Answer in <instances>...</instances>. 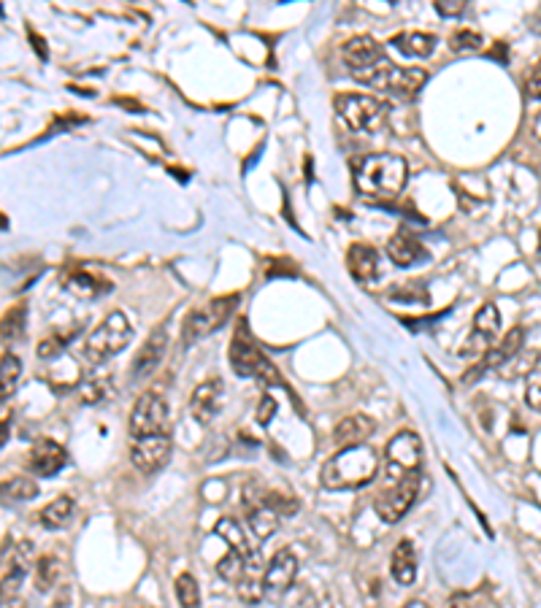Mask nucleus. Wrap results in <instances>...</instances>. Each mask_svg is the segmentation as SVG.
I'll list each match as a JSON object with an SVG mask.
<instances>
[{"label":"nucleus","instance_id":"1","mask_svg":"<svg viewBox=\"0 0 541 608\" xmlns=\"http://www.w3.org/2000/svg\"><path fill=\"white\" fill-rule=\"evenodd\" d=\"M341 60L354 81L390 92L401 100L417 97V92L428 81V73L422 68H398L374 36L349 38L341 49Z\"/></svg>","mask_w":541,"mask_h":608},{"label":"nucleus","instance_id":"2","mask_svg":"<svg viewBox=\"0 0 541 608\" xmlns=\"http://www.w3.org/2000/svg\"><path fill=\"white\" fill-rule=\"evenodd\" d=\"M409 181V165L401 154H366L354 160V187L366 197L390 200L404 192Z\"/></svg>","mask_w":541,"mask_h":608},{"label":"nucleus","instance_id":"3","mask_svg":"<svg viewBox=\"0 0 541 608\" xmlns=\"http://www.w3.org/2000/svg\"><path fill=\"white\" fill-rule=\"evenodd\" d=\"M379 471V457L371 446H346L341 452H336L325 465H322V487L333 489V492H344V489H357L371 484V479Z\"/></svg>","mask_w":541,"mask_h":608},{"label":"nucleus","instance_id":"4","mask_svg":"<svg viewBox=\"0 0 541 608\" xmlns=\"http://www.w3.org/2000/svg\"><path fill=\"white\" fill-rule=\"evenodd\" d=\"M333 106L341 125L349 128L352 133H379L387 125V114H390L385 100L363 92H341L336 95Z\"/></svg>","mask_w":541,"mask_h":608},{"label":"nucleus","instance_id":"5","mask_svg":"<svg viewBox=\"0 0 541 608\" xmlns=\"http://www.w3.org/2000/svg\"><path fill=\"white\" fill-rule=\"evenodd\" d=\"M130 341H133V328H130L128 317L122 312H112L93 333L87 336L84 354L93 365H101V362L112 360L114 354H120Z\"/></svg>","mask_w":541,"mask_h":608},{"label":"nucleus","instance_id":"6","mask_svg":"<svg viewBox=\"0 0 541 608\" xmlns=\"http://www.w3.org/2000/svg\"><path fill=\"white\" fill-rule=\"evenodd\" d=\"M238 300L241 297L233 292V295H220V297L204 303V306H196L182 325V344L190 346V344L201 341L204 336H212L214 330H220L236 312Z\"/></svg>","mask_w":541,"mask_h":608},{"label":"nucleus","instance_id":"7","mask_svg":"<svg viewBox=\"0 0 541 608\" xmlns=\"http://www.w3.org/2000/svg\"><path fill=\"white\" fill-rule=\"evenodd\" d=\"M230 365H233V371H236L238 376H244V379L279 381L277 368L262 357V352L257 349V344L246 336L244 322L238 325V330H236V336H233V344H230Z\"/></svg>","mask_w":541,"mask_h":608},{"label":"nucleus","instance_id":"8","mask_svg":"<svg viewBox=\"0 0 541 608\" xmlns=\"http://www.w3.org/2000/svg\"><path fill=\"white\" fill-rule=\"evenodd\" d=\"M385 462H387V476L393 481H401L406 476H414L422 465V441L412 430H401L387 441L385 449Z\"/></svg>","mask_w":541,"mask_h":608},{"label":"nucleus","instance_id":"9","mask_svg":"<svg viewBox=\"0 0 541 608\" xmlns=\"http://www.w3.org/2000/svg\"><path fill=\"white\" fill-rule=\"evenodd\" d=\"M165 422H168L165 397L157 395V392H144L130 412V436L146 438V436H154V433H165Z\"/></svg>","mask_w":541,"mask_h":608},{"label":"nucleus","instance_id":"10","mask_svg":"<svg viewBox=\"0 0 541 608\" xmlns=\"http://www.w3.org/2000/svg\"><path fill=\"white\" fill-rule=\"evenodd\" d=\"M420 473H414V476H406V479H401V481H395L379 500H377V514H379V520L382 522H387V525H395V522H401L406 514H409V509L414 505V500H417V495H420Z\"/></svg>","mask_w":541,"mask_h":608},{"label":"nucleus","instance_id":"11","mask_svg":"<svg viewBox=\"0 0 541 608\" xmlns=\"http://www.w3.org/2000/svg\"><path fill=\"white\" fill-rule=\"evenodd\" d=\"M171 449H173V444H171L168 430H165V433L146 436V438H133V441H130V462H133L141 473L152 476V473H157L160 468L168 465Z\"/></svg>","mask_w":541,"mask_h":608},{"label":"nucleus","instance_id":"12","mask_svg":"<svg viewBox=\"0 0 541 608\" xmlns=\"http://www.w3.org/2000/svg\"><path fill=\"white\" fill-rule=\"evenodd\" d=\"M501 330V314L495 309V303H485V306L474 314V333L471 338L463 344L461 349V357H477V354H485L490 349V344L495 341Z\"/></svg>","mask_w":541,"mask_h":608},{"label":"nucleus","instance_id":"13","mask_svg":"<svg viewBox=\"0 0 541 608\" xmlns=\"http://www.w3.org/2000/svg\"><path fill=\"white\" fill-rule=\"evenodd\" d=\"M522 341H525V330H522V328L509 330V333L498 341V346H490V349L485 352V357L471 368V373L463 376V381H477V379L485 376L487 371H495V368L506 365V362L522 349Z\"/></svg>","mask_w":541,"mask_h":608},{"label":"nucleus","instance_id":"14","mask_svg":"<svg viewBox=\"0 0 541 608\" xmlns=\"http://www.w3.org/2000/svg\"><path fill=\"white\" fill-rule=\"evenodd\" d=\"M298 576V557L293 554V549H279L274 557H270V562L265 565V573H262V581H265V592L270 595H282L293 587Z\"/></svg>","mask_w":541,"mask_h":608},{"label":"nucleus","instance_id":"15","mask_svg":"<svg viewBox=\"0 0 541 608\" xmlns=\"http://www.w3.org/2000/svg\"><path fill=\"white\" fill-rule=\"evenodd\" d=\"M222 389H225L222 387V379H209V381H204V384L196 387V392L190 397V414L196 417V422L209 425L220 414V409H222V395H225Z\"/></svg>","mask_w":541,"mask_h":608},{"label":"nucleus","instance_id":"16","mask_svg":"<svg viewBox=\"0 0 541 608\" xmlns=\"http://www.w3.org/2000/svg\"><path fill=\"white\" fill-rule=\"evenodd\" d=\"M65 462H68V452L57 441H49V438H41L28 454V468L38 479H49V476L60 473L65 468Z\"/></svg>","mask_w":541,"mask_h":608},{"label":"nucleus","instance_id":"17","mask_svg":"<svg viewBox=\"0 0 541 608\" xmlns=\"http://www.w3.org/2000/svg\"><path fill=\"white\" fill-rule=\"evenodd\" d=\"M346 268L357 284L371 287L379 276V252L369 244H352L346 252Z\"/></svg>","mask_w":541,"mask_h":608},{"label":"nucleus","instance_id":"18","mask_svg":"<svg viewBox=\"0 0 541 608\" xmlns=\"http://www.w3.org/2000/svg\"><path fill=\"white\" fill-rule=\"evenodd\" d=\"M165 346H168V333H165V328H154L152 333H149V338H146V344L141 346V352L136 354V360H133V379H146V376H152L157 368H160V362H162V357H165Z\"/></svg>","mask_w":541,"mask_h":608},{"label":"nucleus","instance_id":"19","mask_svg":"<svg viewBox=\"0 0 541 608\" xmlns=\"http://www.w3.org/2000/svg\"><path fill=\"white\" fill-rule=\"evenodd\" d=\"M374 430H377V422L371 417H366V414H349V417H344L336 425L333 441L341 449H346V446H363L374 436Z\"/></svg>","mask_w":541,"mask_h":608},{"label":"nucleus","instance_id":"20","mask_svg":"<svg viewBox=\"0 0 541 608\" xmlns=\"http://www.w3.org/2000/svg\"><path fill=\"white\" fill-rule=\"evenodd\" d=\"M387 257L398 265V268H412L417 262H422L428 257V252L422 249V244L417 241V236L398 230L393 233V238L387 241Z\"/></svg>","mask_w":541,"mask_h":608},{"label":"nucleus","instance_id":"21","mask_svg":"<svg viewBox=\"0 0 541 608\" xmlns=\"http://www.w3.org/2000/svg\"><path fill=\"white\" fill-rule=\"evenodd\" d=\"M68 292L81 297V300H93V297H101L106 292H112V281L104 279L101 273H93L87 268H79L71 279H68Z\"/></svg>","mask_w":541,"mask_h":608},{"label":"nucleus","instance_id":"22","mask_svg":"<svg viewBox=\"0 0 541 608\" xmlns=\"http://www.w3.org/2000/svg\"><path fill=\"white\" fill-rule=\"evenodd\" d=\"M390 573H393V579H395L401 587L414 584V579H417V552H414V544H412V541H401V544L393 549Z\"/></svg>","mask_w":541,"mask_h":608},{"label":"nucleus","instance_id":"23","mask_svg":"<svg viewBox=\"0 0 541 608\" xmlns=\"http://www.w3.org/2000/svg\"><path fill=\"white\" fill-rule=\"evenodd\" d=\"M390 44L406 57H430L436 49V36L422 33V30H404V33L393 36Z\"/></svg>","mask_w":541,"mask_h":608},{"label":"nucleus","instance_id":"24","mask_svg":"<svg viewBox=\"0 0 541 608\" xmlns=\"http://www.w3.org/2000/svg\"><path fill=\"white\" fill-rule=\"evenodd\" d=\"M71 520H73V497H68V495L54 497L38 514V522L46 530H65L71 525Z\"/></svg>","mask_w":541,"mask_h":608},{"label":"nucleus","instance_id":"25","mask_svg":"<svg viewBox=\"0 0 541 608\" xmlns=\"http://www.w3.org/2000/svg\"><path fill=\"white\" fill-rule=\"evenodd\" d=\"M279 520H282V514L274 512L268 503L260 500L254 509L249 512V530L254 533V538L265 541V538H270V536L279 530Z\"/></svg>","mask_w":541,"mask_h":608},{"label":"nucleus","instance_id":"26","mask_svg":"<svg viewBox=\"0 0 541 608\" xmlns=\"http://www.w3.org/2000/svg\"><path fill=\"white\" fill-rule=\"evenodd\" d=\"M214 533H217V536L228 544V549H233V552L244 554L246 560L257 552L254 546H249V538H246L244 528H241L236 520H230V517H222V520L214 525Z\"/></svg>","mask_w":541,"mask_h":608},{"label":"nucleus","instance_id":"27","mask_svg":"<svg viewBox=\"0 0 541 608\" xmlns=\"http://www.w3.org/2000/svg\"><path fill=\"white\" fill-rule=\"evenodd\" d=\"M25 573H28V557L22 554L20 546L6 544L4 546V587L17 589V584L22 581Z\"/></svg>","mask_w":541,"mask_h":608},{"label":"nucleus","instance_id":"28","mask_svg":"<svg viewBox=\"0 0 541 608\" xmlns=\"http://www.w3.org/2000/svg\"><path fill=\"white\" fill-rule=\"evenodd\" d=\"M173 589H176L179 608H201V587H198V581L190 573L176 576Z\"/></svg>","mask_w":541,"mask_h":608},{"label":"nucleus","instance_id":"29","mask_svg":"<svg viewBox=\"0 0 541 608\" xmlns=\"http://www.w3.org/2000/svg\"><path fill=\"white\" fill-rule=\"evenodd\" d=\"M20 376H22V362H20V357L12 354V352H4V362H0V389H4V392H0V395L9 397V395L14 392Z\"/></svg>","mask_w":541,"mask_h":608},{"label":"nucleus","instance_id":"30","mask_svg":"<svg viewBox=\"0 0 541 608\" xmlns=\"http://www.w3.org/2000/svg\"><path fill=\"white\" fill-rule=\"evenodd\" d=\"M217 573H220L225 581L238 584V581L244 579V573H246V557L238 554V552H233V549H228V554L217 562Z\"/></svg>","mask_w":541,"mask_h":608},{"label":"nucleus","instance_id":"31","mask_svg":"<svg viewBox=\"0 0 541 608\" xmlns=\"http://www.w3.org/2000/svg\"><path fill=\"white\" fill-rule=\"evenodd\" d=\"M57 576H60V560L52 557V554L41 557L38 565H36V587H38V592H49L57 584Z\"/></svg>","mask_w":541,"mask_h":608},{"label":"nucleus","instance_id":"32","mask_svg":"<svg viewBox=\"0 0 541 608\" xmlns=\"http://www.w3.org/2000/svg\"><path fill=\"white\" fill-rule=\"evenodd\" d=\"M482 46V33L474 28H458L449 36V49L453 52H477Z\"/></svg>","mask_w":541,"mask_h":608},{"label":"nucleus","instance_id":"33","mask_svg":"<svg viewBox=\"0 0 541 608\" xmlns=\"http://www.w3.org/2000/svg\"><path fill=\"white\" fill-rule=\"evenodd\" d=\"M112 392V384L106 379H89L79 387V400L93 405V403H104Z\"/></svg>","mask_w":541,"mask_h":608},{"label":"nucleus","instance_id":"34","mask_svg":"<svg viewBox=\"0 0 541 608\" xmlns=\"http://www.w3.org/2000/svg\"><path fill=\"white\" fill-rule=\"evenodd\" d=\"M4 495L12 497V500H33L38 495V484L33 479L17 476V479H12V481L4 484Z\"/></svg>","mask_w":541,"mask_h":608},{"label":"nucleus","instance_id":"35","mask_svg":"<svg viewBox=\"0 0 541 608\" xmlns=\"http://www.w3.org/2000/svg\"><path fill=\"white\" fill-rule=\"evenodd\" d=\"M25 306H17V309H12L9 314H6V320H4V341H9V338H20L22 336V328H25Z\"/></svg>","mask_w":541,"mask_h":608},{"label":"nucleus","instance_id":"36","mask_svg":"<svg viewBox=\"0 0 541 608\" xmlns=\"http://www.w3.org/2000/svg\"><path fill=\"white\" fill-rule=\"evenodd\" d=\"M262 503H268L270 509L279 512L282 517H290V514L298 512L295 497H287V495H279V492H268V495H262Z\"/></svg>","mask_w":541,"mask_h":608},{"label":"nucleus","instance_id":"37","mask_svg":"<svg viewBox=\"0 0 541 608\" xmlns=\"http://www.w3.org/2000/svg\"><path fill=\"white\" fill-rule=\"evenodd\" d=\"M71 336H79V333H71ZM71 336L54 333V336L44 338V341L38 344V357H44V360H49V357H57V354H60V352H62V349L68 346Z\"/></svg>","mask_w":541,"mask_h":608},{"label":"nucleus","instance_id":"38","mask_svg":"<svg viewBox=\"0 0 541 608\" xmlns=\"http://www.w3.org/2000/svg\"><path fill=\"white\" fill-rule=\"evenodd\" d=\"M525 400L536 414H541V371H533L525 379Z\"/></svg>","mask_w":541,"mask_h":608},{"label":"nucleus","instance_id":"39","mask_svg":"<svg viewBox=\"0 0 541 608\" xmlns=\"http://www.w3.org/2000/svg\"><path fill=\"white\" fill-rule=\"evenodd\" d=\"M393 297H398V300H414L417 306H425V303H428V292H425V287H420V281H409V284L393 289Z\"/></svg>","mask_w":541,"mask_h":608},{"label":"nucleus","instance_id":"40","mask_svg":"<svg viewBox=\"0 0 541 608\" xmlns=\"http://www.w3.org/2000/svg\"><path fill=\"white\" fill-rule=\"evenodd\" d=\"M525 92H528L530 97L541 100V60L528 71V76H525Z\"/></svg>","mask_w":541,"mask_h":608},{"label":"nucleus","instance_id":"41","mask_svg":"<svg viewBox=\"0 0 541 608\" xmlns=\"http://www.w3.org/2000/svg\"><path fill=\"white\" fill-rule=\"evenodd\" d=\"M277 414V400L270 397V395H262L260 400V409H257V422L260 425H270V420H274Z\"/></svg>","mask_w":541,"mask_h":608},{"label":"nucleus","instance_id":"42","mask_svg":"<svg viewBox=\"0 0 541 608\" xmlns=\"http://www.w3.org/2000/svg\"><path fill=\"white\" fill-rule=\"evenodd\" d=\"M436 12L441 17H461L466 12V4H463V0H438Z\"/></svg>","mask_w":541,"mask_h":608},{"label":"nucleus","instance_id":"43","mask_svg":"<svg viewBox=\"0 0 541 608\" xmlns=\"http://www.w3.org/2000/svg\"><path fill=\"white\" fill-rule=\"evenodd\" d=\"M30 44L36 46V52H38V57H41V60H46V57H49V52H46V44H44V38H41V36H36L33 30H30Z\"/></svg>","mask_w":541,"mask_h":608},{"label":"nucleus","instance_id":"44","mask_svg":"<svg viewBox=\"0 0 541 608\" xmlns=\"http://www.w3.org/2000/svg\"><path fill=\"white\" fill-rule=\"evenodd\" d=\"M530 30L533 33H541V9H536V14L530 17Z\"/></svg>","mask_w":541,"mask_h":608},{"label":"nucleus","instance_id":"45","mask_svg":"<svg viewBox=\"0 0 541 608\" xmlns=\"http://www.w3.org/2000/svg\"><path fill=\"white\" fill-rule=\"evenodd\" d=\"M533 136H536V138L541 141V112H538V114L533 117Z\"/></svg>","mask_w":541,"mask_h":608},{"label":"nucleus","instance_id":"46","mask_svg":"<svg viewBox=\"0 0 541 608\" xmlns=\"http://www.w3.org/2000/svg\"><path fill=\"white\" fill-rule=\"evenodd\" d=\"M404 608H430V605H428V603H422V600H409Z\"/></svg>","mask_w":541,"mask_h":608},{"label":"nucleus","instance_id":"47","mask_svg":"<svg viewBox=\"0 0 541 608\" xmlns=\"http://www.w3.org/2000/svg\"><path fill=\"white\" fill-rule=\"evenodd\" d=\"M57 608H62V605H57Z\"/></svg>","mask_w":541,"mask_h":608}]
</instances>
